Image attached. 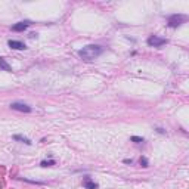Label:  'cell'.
I'll use <instances>...</instances> for the list:
<instances>
[{
    "mask_svg": "<svg viewBox=\"0 0 189 189\" xmlns=\"http://www.w3.org/2000/svg\"><path fill=\"white\" fill-rule=\"evenodd\" d=\"M101 53H102V47L99 44H89V46H84L81 50H78V56L83 61L90 62V61L96 59Z\"/></svg>",
    "mask_w": 189,
    "mask_h": 189,
    "instance_id": "1",
    "label": "cell"
},
{
    "mask_svg": "<svg viewBox=\"0 0 189 189\" xmlns=\"http://www.w3.org/2000/svg\"><path fill=\"white\" fill-rule=\"evenodd\" d=\"M188 18L185 17V15H180V14H174L172 17L169 18V21H167V25L170 27V28H177V27H180L185 21H186Z\"/></svg>",
    "mask_w": 189,
    "mask_h": 189,
    "instance_id": "2",
    "label": "cell"
},
{
    "mask_svg": "<svg viewBox=\"0 0 189 189\" xmlns=\"http://www.w3.org/2000/svg\"><path fill=\"white\" fill-rule=\"evenodd\" d=\"M146 43H148L151 47H160V46L166 44V43H167V40H166V38H163V37H158V35H151V37L146 40Z\"/></svg>",
    "mask_w": 189,
    "mask_h": 189,
    "instance_id": "3",
    "label": "cell"
},
{
    "mask_svg": "<svg viewBox=\"0 0 189 189\" xmlns=\"http://www.w3.org/2000/svg\"><path fill=\"white\" fill-rule=\"evenodd\" d=\"M11 108L15 109V111H21V112H31V106H28L27 103H22V102H12Z\"/></svg>",
    "mask_w": 189,
    "mask_h": 189,
    "instance_id": "4",
    "label": "cell"
},
{
    "mask_svg": "<svg viewBox=\"0 0 189 189\" xmlns=\"http://www.w3.org/2000/svg\"><path fill=\"white\" fill-rule=\"evenodd\" d=\"M8 44H9L11 49H15V50H24V49H27V46L22 41H18V40H9Z\"/></svg>",
    "mask_w": 189,
    "mask_h": 189,
    "instance_id": "5",
    "label": "cell"
},
{
    "mask_svg": "<svg viewBox=\"0 0 189 189\" xmlns=\"http://www.w3.org/2000/svg\"><path fill=\"white\" fill-rule=\"evenodd\" d=\"M30 25H31L30 21H21V22H18V24H15V25L12 27V30H14V31H24V30H27Z\"/></svg>",
    "mask_w": 189,
    "mask_h": 189,
    "instance_id": "6",
    "label": "cell"
},
{
    "mask_svg": "<svg viewBox=\"0 0 189 189\" xmlns=\"http://www.w3.org/2000/svg\"><path fill=\"white\" fill-rule=\"evenodd\" d=\"M83 186H84L86 189H98V188H99V185H98V183H95V182H92V180H90V177H87V176L84 177Z\"/></svg>",
    "mask_w": 189,
    "mask_h": 189,
    "instance_id": "7",
    "label": "cell"
},
{
    "mask_svg": "<svg viewBox=\"0 0 189 189\" xmlns=\"http://www.w3.org/2000/svg\"><path fill=\"white\" fill-rule=\"evenodd\" d=\"M0 68L3 69V71H8V72H12V67L6 62V59L5 58H2L0 56Z\"/></svg>",
    "mask_w": 189,
    "mask_h": 189,
    "instance_id": "8",
    "label": "cell"
},
{
    "mask_svg": "<svg viewBox=\"0 0 189 189\" xmlns=\"http://www.w3.org/2000/svg\"><path fill=\"white\" fill-rule=\"evenodd\" d=\"M15 140H19V142H22V143H25V145H31V140L28 138H24V136H21V135H15L14 136Z\"/></svg>",
    "mask_w": 189,
    "mask_h": 189,
    "instance_id": "9",
    "label": "cell"
},
{
    "mask_svg": "<svg viewBox=\"0 0 189 189\" xmlns=\"http://www.w3.org/2000/svg\"><path fill=\"white\" fill-rule=\"evenodd\" d=\"M41 167H50V166H55V160H43L40 163Z\"/></svg>",
    "mask_w": 189,
    "mask_h": 189,
    "instance_id": "10",
    "label": "cell"
},
{
    "mask_svg": "<svg viewBox=\"0 0 189 189\" xmlns=\"http://www.w3.org/2000/svg\"><path fill=\"white\" fill-rule=\"evenodd\" d=\"M130 140H132V142H135V143H142V142H143V138H139V136H132V138H130Z\"/></svg>",
    "mask_w": 189,
    "mask_h": 189,
    "instance_id": "11",
    "label": "cell"
},
{
    "mask_svg": "<svg viewBox=\"0 0 189 189\" xmlns=\"http://www.w3.org/2000/svg\"><path fill=\"white\" fill-rule=\"evenodd\" d=\"M139 163H140V166H142V167H148V160H146L145 157H140Z\"/></svg>",
    "mask_w": 189,
    "mask_h": 189,
    "instance_id": "12",
    "label": "cell"
},
{
    "mask_svg": "<svg viewBox=\"0 0 189 189\" xmlns=\"http://www.w3.org/2000/svg\"><path fill=\"white\" fill-rule=\"evenodd\" d=\"M132 163H133V160H129V158L124 160V164H132Z\"/></svg>",
    "mask_w": 189,
    "mask_h": 189,
    "instance_id": "13",
    "label": "cell"
},
{
    "mask_svg": "<svg viewBox=\"0 0 189 189\" xmlns=\"http://www.w3.org/2000/svg\"><path fill=\"white\" fill-rule=\"evenodd\" d=\"M157 132H158V133H166V132H164V130H163V129H160V127H158V129H157Z\"/></svg>",
    "mask_w": 189,
    "mask_h": 189,
    "instance_id": "14",
    "label": "cell"
}]
</instances>
